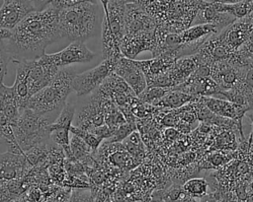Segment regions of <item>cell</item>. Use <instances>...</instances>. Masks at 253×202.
<instances>
[{"instance_id": "1", "label": "cell", "mask_w": 253, "mask_h": 202, "mask_svg": "<svg viewBox=\"0 0 253 202\" xmlns=\"http://www.w3.org/2000/svg\"><path fill=\"white\" fill-rule=\"evenodd\" d=\"M59 41L58 10L51 1L30 14L8 36L0 39V82H4L9 62L34 61L45 54L49 44Z\"/></svg>"}, {"instance_id": "2", "label": "cell", "mask_w": 253, "mask_h": 202, "mask_svg": "<svg viewBox=\"0 0 253 202\" xmlns=\"http://www.w3.org/2000/svg\"><path fill=\"white\" fill-rule=\"evenodd\" d=\"M101 6V1H75L73 5L59 10V40L85 42L102 32L105 13Z\"/></svg>"}, {"instance_id": "3", "label": "cell", "mask_w": 253, "mask_h": 202, "mask_svg": "<svg viewBox=\"0 0 253 202\" xmlns=\"http://www.w3.org/2000/svg\"><path fill=\"white\" fill-rule=\"evenodd\" d=\"M75 76V71L71 69H60L47 86L29 100L27 108L56 120L67 103L68 96L73 91L72 82Z\"/></svg>"}, {"instance_id": "4", "label": "cell", "mask_w": 253, "mask_h": 202, "mask_svg": "<svg viewBox=\"0 0 253 202\" xmlns=\"http://www.w3.org/2000/svg\"><path fill=\"white\" fill-rule=\"evenodd\" d=\"M54 121L55 119L50 116L28 108L22 111L13 130L16 141L24 154L49 138L50 126Z\"/></svg>"}, {"instance_id": "5", "label": "cell", "mask_w": 253, "mask_h": 202, "mask_svg": "<svg viewBox=\"0 0 253 202\" xmlns=\"http://www.w3.org/2000/svg\"><path fill=\"white\" fill-rule=\"evenodd\" d=\"M117 63L104 59L96 67L76 74L72 82V90L77 97H85L100 88L114 72Z\"/></svg>"}, {"instance_id": "6", "label": "cell", "mask_w": 253, "mask_h": 202, "mask_svg": "<svg viewBox=\"0 0 253 202\" xmlns=\"http://www.w3.org/2000/svg\"><path fill=\"white\" fill-rule=\"evenodd\" d=\"M37 11L35 1L6 0L0 9V30L13 31L30 14Z\"/></svg>"}, {"instance_id": "7", "label": "cell", "mask_w": 253, "mask_h": 202, "mask_svg": "<svg viewBox=\"0 0 253 202\" xmlns=\"http://www.w3.org/2000/svg\"><path fill=\"white\" fill-rule=\"evenodd\" d=\"M138 97L147 88V80L136 60L128 57H122L114 70Z\"/></svg>"}, {"instance_id": "8", "label": "cell", "mask_w": 253, "mask_h": 202, "mask_svg": "<svg viewBox=\"0 0 253 202\" xmlns=\"http://www.w3.org/2000/svg\"><path fill=\"white\" fill-rule=\"evenodd\" d=\"M76 110L75 105L71 102H67L62 111L59 113L56 120L50 126L49 138L56 144L63 147L66 154L71 155L70 150V137L72 121L74 119Z\"/></svg>"}, {"instance_id": "9", "label": "cell", "mask_w": 253, "mask_h": 202, "mask_svg": "<svg viewBox=\"0 0 253 202\" xmlns=\"http://www.w3.org/2000/svg\"><path fill=\"white\" fill-rule=\"evenodd\" d=\"M54 54L60 69L72 64L88 63L95 58V53L86 46L85 42L81 41L71 42Z\"/></svg>"}, {"instance_id": "10", "label": "cell", "mask_w": 253, "mask_h": 202, "mask_svg": "<svg viewBox=\"0 0 253 202\" xmlns=\"http://www.w3.org/2000/svg\"><path fill=\"white\" fill-rule=\"evenodd\" d=\"M22 109L17 103L12 86L0 82V124L9 123L12 127L19 119Z\"/></svg>"}, {"instance_id": "11", "label": "cell", "mask_w": 253, "mask_h": 202, "mask_svg": "<svg viewBox=\"0 0 253 202\" xmlns=\"http://www.w3.org/2000/svg\"><path fill=\"white\" fill-rule=\"evenodd\" d=\"M202 100L204 101L205 105L212 113L232 119L239 118L246 110L245 106L238 105L214 97H202Z\"/></svg>"}, {"instance_id": "12", "label": "cell", "mask_w": 253, "mask_h": 202, "mask_svg": "<svg viewBox=\"0 0 253 202\" xmlns=\"http://www.w3.org/2000/svg\"><path fill=\"white\" fill-rule=\"evenodd\" d=\"M25 155L5 153L1 155V180L16 179L25 167Z\"/></svg>"}, {"instance_id": "13", "label": "cell", "mask_w": 253, "mask_h": 202, "mask_svg": "<svg viewBox=\"0 0 253 202\" xmlns=\"http://www.w3.org/2000/svg\"><path fill=\"white\" fill-rule=\"evenodd\" d=\"M244 26L243 24H232L218 35L219 39L230 51L237 49L245 41L247 34Z\"/></svg>"}, {"instance_id": "14", "label": "cell", "mask_w": 253, "mask_h": 202, "mask_svg": "<svg viewBox=\"0 0 253 202\" xmlns=\"http://www.w3.org/2000/svg\"><path fill=\"white\" fill-rule=\"evenodd\" d=\"M194 97L183 93L178 90H169L166 95L155 104L161 106H167L171 108H177L190 101Z\"/></svg>"}, {"instance_id": "15", "label": "cell", "mask_w": 253, "mask_h": 202, "mask_svg": "<svg viewBox=\"0 0 253 202\" xmlns=\"http://www.w3.org/2000/svg\"><path fill=\"white\" fill-rule=\"evenodd\" d=\"M208 187L209 185L207 180L202 177L192 178L188 180L183 186L184 191L194 198H204L207 196Z\"/></svg>"}, {"instance_id": "16", "label": "cell", "mask_w": 253, "mask_h": 202, "mask_svg": "<svg viewBox=\"0 0 253 202\" xmlns=\"http://www.w3.org/2000/svg\"><path fill=\"white\" fill-rule=\"evenodd\" d=\"M170 89H168V88L148 87V88H146V90L143 93H141L138 96V98L142 101L152 103V104H156L166 95V93Z\"/></svg>"}, {"instance_id": "17", "label": "cell", "mask_w": 253, "mask_h": 202, "mask_svg": "<svg viewBox=\"0 0 253 202\" xmlns=\"http://www.w3.org/2000/svg\"><path fill=\"white\" fill-rule=\"evenodd\" d=\"M90 147L78 136L73 134V137L70 140V150L71 155L76 157L77 159L82 158L83 156L88 154V149Z\"/></svg>"}, {"instance_id": "18", "label": "cell", "mask_w": 253, "mask_h": 202, "mask_svg": "<svg viewBox=\"0 0 253 202\" xmlns=\"http://www.w3.org/2000/svg\"><path fill=\"white\" fill-rule=\"evenodd\" d=\"M133 128H134V125L132 123H126V124L122 125L121 127H119L115 131L113 136L108 139V141L109 142H119V141H122V140L126 139L130 133H132Z\"/></svg>"}, {"instance_id": "19", "label": "cell", "mask_w": 253, "mask_h": 202, "mask_svg": "<svg viewBox=\"0 0 253 202\" xmlns=\"http://www.w3.org/2000/svg\"><path fill=\"white\" fill-rule=\"evenodd\" d=\"M111 160L118 167H124L126 165V162H127V154L124 153V151H120V152L118 151L117 153L112 155Z\"/></svg>"}, {"instance_id": "20", "label": "cell", "mask_w": 253, "mask_h": 202, "mask_svg": "<svg viewBox=\"0 0 253 202\" xmlns=\"http://www.w3.org/2000/svg\"><path fill=\"white\" fill-rule=\"evenodd\" d=\"M210 161H211V163L213 166H219V165H221V164L223 163L224 158L222 157V155L216 153V154L211 155V157L210 158Z\"/></svg>"}, {"instance_id": "21", "label": "cell", "mask_w": 253, "mask_h": 202, "mask_svg": "<svg viewBox=\"0 0 253 202\" xmlns=\"http://www.w3.org/2000/svg\"><path fill=\"white\" fill-rule=\"evenodd\" d=\"M244 80L247 84L248 87H252L253 88V69H249L244 77Z\"/></svg>"}, {"instance_id": "22", "label": "cell", "mask_w": 253, "mask_h": 202, "mask_svg": "<svg viewBox=\"0 0 253 202\" xmlns=\"http://www.w3.org/2000/svg\"><path fill=\"white\" fill-rule=\"evenodd\" d=\"M13 202H31V201H29V200H24V199H18V200H15V201H13Z\"/></svg>"}, {"instance_id": "23", "label": "cell", "mask_w": 253, "mask_h": 202, "mask_svg": "<svg viewBox=\"0 0 253 202\" xmlns=\"http://www.w3.org/2000/svg\"><path fill=\"white\" fill-rule=\"evenodd\" d=\"M251 189H252V191H253V180H252V182H251Z\"/></svg>"}, {"instance_id": "24", "label": "cell", "mask_w": 253, "mask_h": 202, "mask_svg": "<svg viewBox=\"0 0 253 202\" xmlns=\"http://www.w3.org/2000/svg\"><path fill=\"white\" fill-rule=\"evenodd\" d=\"M251 2V5H252V8H253V1H250Z\"/></svg>"}]
</instances>
